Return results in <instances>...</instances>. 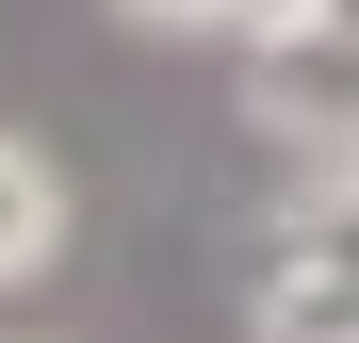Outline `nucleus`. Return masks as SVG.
<instances>
[{"label": "nucleus", "instance_id": "1", "mask_svg": "<svg viewBox=\"0 0 359 343\" xmlns=\"http://www.w3.org/2000/svg\"><path fill=\"white\" fill-rule=\"evenodd\" d=\"M245 343H359V180L327 163L245 278Z\"/></svg>", "mask_w": 359, "mask_h": 343}, {"label": "nucleus", "instance_id": "2", "mask_svg": "<svg viewBox=\"0 0 359 343\" xmlns=\"http://www.w3.org/2000/svg\"><path fill=\"white\" fill-rule=\"evenodd\" d=\"M245 114H262L278 147L343 163V147H359V33H327V17H278V33H245Z\"/></svg>", "mask_w": 359, "mask_h": 343}, {"label": "nucleus", "instance_id": "3", "mask_svg": "<svg viewBox=\"0 0 359 343\" xmlns=\"http://www.w3.org/2000/svg\"><path fill=\"white\" fill-rule=\"evenodd\" d=\"M49 262H66V163H49L33 131H0V295L49 278Z\"/></svg>", "mask_w": 359, "mask_h": 343}, {"label": "nucleus", "instance_id": "4", "mask_svg": "<svg viewBox=\"0 0 359 343\" xmlns=\"http://www.w3.org/2000/svg\"><path fill=\"white\" fill-rule=\"evenodd\" d=\"M131 17H147V33H229L245 0H131Z\"/></svg>", "mask_w": 359, "mask_h": 343}, {"label": "nucleus", "instance_id": "5", "mask_svg": "<svg viewBox=\"0 0 359 343\" xmlns=\"http://www.w3.org/2000/svg\"><path fill=\"white\" fill-rule=\"evenodd\" d=\"M343 180H359V147H343Z\"/></svg>", "mask_w": 359, "mask_h": 343}]
</instances>
